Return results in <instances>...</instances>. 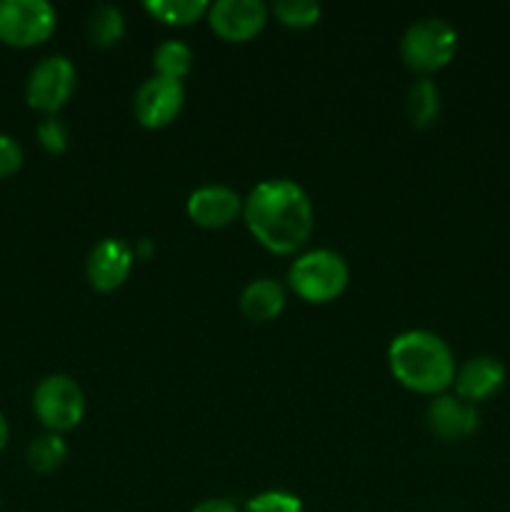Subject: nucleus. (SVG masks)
I'll return each instance as SVG.
<instances>
[{
    "mask_svg": "<svg viewBox=\"0 0 510 512\" xmlns=\"http://www.w3.org/2000/svg\"><path fill=\"white\" fill-rule=\"evenodd\" d=\"M243 220L265 250L290 255L313 235L315 210L295 180H263L243 198Z\"/></svg>",
    "mask_w": 510,
    "mask_h": 512,
    "instance_id": "f257e3e1",
    "label": "nucleus"
},
{
    "mask_svg": "<svg viewBox=\"0 0 510 512\" xmlns=\"http://www.w3.org/2000/svg\"><path fill=\"white\" fill-rule=\"evenodd\" d=\"M85 33L95 48H113L125 35V18L115 5H98L85 20Z\"/></svg>",
    "mask_w": 510,
    "mask_h": 512,
    "instance_id": "dca6fc26",
    "label": "nucleus"
},
{
    "mask_svg": "<svg viewBox=\"0 0 510 512\" xmlns=\"http://www.w3.org/2000/svg\"><path fill=\"white\" fill-rule=\"evenodd\" d=\"M23 168V148L15 138L0 133V180L10 178Z\"/></svg>",
    "mask_w": 510,
    "mask_h": 512,
    "instance_id": "5701e85b",
    "label": "nucleus"
},
{
    "mask_svg": "<svg viewBox=\"0 0 510 512\" xmlns=\"http://www.w3.org/2000/svg\"><path fill=\"white\" fill-rule=\"evenodd\" d=\"M133 263L135 253L128 243L118 238L100 240L85 260V275H88L90 288L98 293H113L128 280Z\"/></svg>",
    "mask_w": 510,
    "mask_h": 512,
    "instance_id": "9d476101",
    "label": "nucleus"
},
{
    "mask_svg": "<svg viewBox=\"0 0 510 512\" xmlns=\"http://www.w3.org/2000/svg\"><path fill=\"white\" fill-rule=\"evenodd\" d=\"M133 253L135 258H148V255L153 253V245H150V240H140V245L133 250Z\"/></svg>",
    "mask_w": 510,
    "mask_h": 512,
    "instance_id": "a878e982",
    "label": "nucleus"
},
{
    "mask_svg": "<svg viewBox=\"0 0 510 512\" xmlns=\"http://www.w3.org/2000/svg\"><path fill=\"white\" fill-rule=\"evenodd\" d=\"M405 113L413 128H430L440 115V93L430 78H418L405 95Z\"/></svg>",
    "mask_w": 510,
    "mask_h": 512,
    "instance_id": "2eb2a0df",
    "label": "nucleus"
},
{
    "mask_svg": "<svg viewBox=\"0 0 510 512\" xmlns=\"http://www.w3.org/2000/svg\"><path fill=\"white\" fill-rule=\"evenodd\" d=\"M75 90V65L65 55L43 58L28 75L25 100L43 115H55L70 100Z\"/></svg>",
    "mask_w": 510,
    "mask_h": 512,
    "instance_id": "0eeeda50",
    "label": "nucleus"
},
{
    "mask_svg": "<svg viewBox=\"0 0 510 512\" xmlns=\"http://www.w3.org/2000/svg\"><path fill=\"white\" fill-rule=\"evenodd\" d=\"M58 28V13L45 0H0V43L10 48L43 45Z\"/></svg>",
    "mask_w": 510,
    "mask_h": 512,
    "instance_id": "423d86ee",
    "label": "nucleus"
},
{
    "mask_svg": "<svg viewBox=\"0 0 510 512\" xmlns=\"http://www.w3.org/2000/svg\"><path fill=\"white\" fill-rule=\"evenodd\" d=\"M190 512H240L238 505L230 503L228 498H208L203 503L195 505Z\"/></svg>",
    "mask_w": 510,
    "mask_h": 512,
    "instance_id": "b1692460",
    "label": "nucleus"
},
{
    "mask_svg": "<svg viewBox=\"0 0 510 512\" xmlns=\"http://www.w3.org/2000/svg\"><path fill=\"white\" fill-rule=\"evenodd\" d=\"M350 280V268L345 258L335 250L315 248L298 255L288 270V285L300 300L313 305H325L345 293Z\"/></svg>",
    "mask_w": 510,
    "mask_h": 512,
    "instance_id": "7ed1b4c3",
    "label": "nucleus"
},
{
    "mask_svg": "<svg viewBox=\"0 0 510 512\" xmlns=\"http://www.w3.org/2000/svg\"><path fill=\"white\" fill-rule=\"evenodd\" d=\"M25 458H28L30 470L40 475H50L63 468V463L68 460V443L60 433H43L33 438Z\"/></svg>",
    "mask_w": 510,
    "mask_h": 512,
    "instance_id": "a211bd4d",
    "label": "nucleus"
},
{
    "mask_svg": "<svg viewBox=\"0 0 510 512\" xmlns=\"http://www.w3.org/2000/svg\"><path fill=\"white\" fill-rule=\"evenodd\" d=\"M243 512H303V503L298 495L285 490H265L245 503Z\"/></svg>",
    "mask_w": 510,
    "mask_h": 512,
    "instance_id": "412c9836",
    "label": "nucleus"
},
{
    "mask_svg": "<svg viewBox=\"0 0 510 512\" xmlns=\"http://www.w3.org/2000/svg\"><path fill=\"white\" fill-rule=\"evenodd\" d=\"M185 213L200 228H228L243 215V198L228 185H203L188 195Z\"/></svg>",
    "mask_w": 510,
    "mask_h": 512,
    "instance_id": "9b49d317",
    "label": "nucleus"
},
{
    "mask_svg": "<svg viewBox=\"0 0 510 512\" xmlns=\"http://www.w3.org/2000/svg\"><path fill=\"white\" fill-rule=\"evenodd\" d=\"M185 105V88L183 83H175L168 78H153L145 80L133 98L135 120L148 130H160L165 125L173 123L180 115Z\"/></svg>",
    "mask_w": 510,
    "mask_h": 512,
    "instance_id": "6e6552de",
    "label": "nucleus"
},
{
    "mask_svg": "<svg viewBox=\"0 0 510 512\" xmlns=\"http://www.w3.org/2000/svg\"><path fill=\"white\" fill-rule=\"evenodd\" d=\"M153 68L158 78L183 83V78L190 73V68H193V50H190V45H185L183 40H165V43H160L158 48H155Z\"/></svg>",
    "mask_w": 510,
    "mask_h": 512,
    "instance_id": "6ab92c4d",
    "label": "nucleus"
},
{
    "mask_svg": "<svg viewBox=\"0 0 510 512\" xmlns=\"http://www.w3.org/2000/svg\"><path fill=\"white\" fill-rule=\"evenodd\" d=\"M428 430L440 440H463L478 428V410L458 395H435L425 410Z\"/></svg>",
    "mask_w": 510,
    "mask_h": 512,
    "instance_id": "ddd939ff",
    "label": "nucleus"
},
{
    "mask_svg": "<svg viewBox=\"0 0 510 512\" xmlns=\"http://www.w3.org/2000/svg\"><path fill=\"white\" fill-rule=\"evenodd\" d=\"M505 383V365L493 355H475L455 370V395L475 405L493 398Z\"/></svg>",
    "mask_w": 510,
    "mask_h": 512,
    "instance_id": "f8f14e48",
    "label": "nucleus"
},
{
    "mask_svg": "<svg viewBox=\"0 0 510 512\" xmlns=\"http://www.w3.org/2000/svg\"><path fill=\"white\" fill-rule=\"evenodd\" d=\"M8 440H10V425H8V420H5V415L0 413V453L5 450Z\"/></svg>",
    "mask_w": 510,
    "mask_h": 512,
    "instance_id": "393cba45",
    "label": "nucleus"
},
{
    "mask_svg": "<svg viewBox=\"0 0 510 512\" xmlns=\"http://www.w3.org/2000/svg\"><path fill=\"white\" fill-rule=\"evenodd\" d=\"M205 18L213 33L228 43H248L268 23V5L260 0H218Z\"/></svg>",
    "mask_w": 510,
    "mask_h": 512,
    "instance_id": "1a4fd4ad",
    "label": "nucleus"
},
{
    "mask_svg": "<svg viewBox=\"0 0 510 512\" xmlns=\"http://www.w3.org/2000/svg\"><path fill=\"white\" fill-rule=\"evenodd\" d=\"M145 10L160 23L185 28V25L203 20L208 15L210 3H205V0H148Z\"/></svg>",
    "mask_w": 510,
    "mask_h": 512,
    "instance_id": "f3484780",
    "label": "nucleus"
},
{
    "mask_svg": "<svg viewBox=\"0 0 510 512\" xmlns=\"http://www.w3.org/2000/svg\"><path fill=\"white\" fill-rule=\"evenodd\" d=\"M270 10H273L275 20H278L280 25L295 30L310 28V25L318 23L320 15H323V8H320V3H315V0H278Z\"/></svg>",
    "mask_w": 510,
    "mask_h": 512,
    "instance_id": "aec40b11",
    "label": "nucleus"
},
{
    "mask_svg": "<svg viewBox=\"0 0 510 512\" xmlns=\"http://www.w3.org/2000/svg\"><path fill=\"white\" fill-rule=\"evenodd\" d=\"M455 50H458V33L443 18L415 20L400 40V55L405 65L420 78L443 70L453 60Z\"/></svg>",
    "mask_w": 510,
    "mask_h": 512,
    "instance_id": "20e7f679",
    "label": "nucleus"
},
{
    "mask_svg": "<svg viewBox=\"0 0 510 512\" xmlns=\"http://www.w3.org/2000/svg\"><path fill=\"white\" fill-rule=\"evenodd\" d=\"M38 140L43 150H48L50 155H60L68 148V128L55 115H50V118H45L38 125Z\"/></svg>",
    "mask_w": 510,
    "mask_h": 512,
    "instance_id": "4be33fe9",
    "label": "nucleus"
},
{
    "mask_svg": "<svg viewBox=\"0 0 510 512\" xmlns=\"http://www.w3.org/2000/svg\"><path fill=\"white\" fill-rule=\"evenodd\" d=\"M285 288L273 278H255L240 293V313L250 323H270L285 308Z\"/></svg>",
    "mask_w": 510,
    "mask_h": 512,
    "instance_id": "4468645a",
    "label": "nucleus"
},
{
    "mask_svg": "<svg viewBox=\"0 0 510 512\" xmlns=\"http://www.w3.org/2000/svg\"><path fill=\"white\" fill-rule=\"evenodd\" d=\"M388 368L403 388L420 395H443L455 380L450 345L430 330H405L388 348Z\"/></svg>",
    "mask_w": 510,
    "mask_h": 512,
    "instance_id": "f03ea898",
    "label": "nucleus"
},
{
    "mask_svg": "<svg viewBox=\"0 0 510 512\" xmlns=\"http://www.w3.org/2000/svg\"><path fill=\"white\" fill-rule=\"evenodd\" d=\"M33 410L48 433H68L78 428L85 415V393L70 375L55 373L38 383L33 393Z\"/></svg>",
    "mask_w": 510,
    "mask_h": 512,
    "instance_id": "39448f33",
    "label": "nucleus"
}]
</instances>
